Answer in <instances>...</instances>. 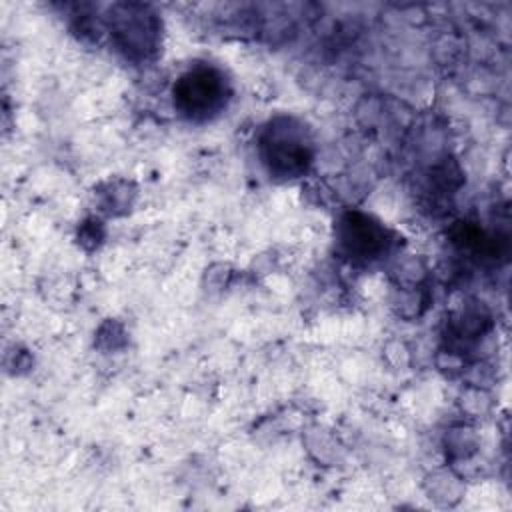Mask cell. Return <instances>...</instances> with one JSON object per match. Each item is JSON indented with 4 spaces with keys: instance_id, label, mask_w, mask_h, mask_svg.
I'll return each mask as SVG.
<instances>
[{
    "instance_id": "cell-1",
    "label": "cell",
    "mask_w": 512,
    "mask_h": 512,
    "mask_svg": "<svg viewBox=\"0 0 512 512\" xmlns=\"http://www.w3.org/2000/svg\"><path fill=\"white\" fill-rule=\"evenodd\" d=\"M228 98L224 76L212 66H196L188 70L174 86V100L182 114L194 120L210 118Z\"/></svg>"
},
{
    "instance_id": "cell-2",
    "label": "cell",
    "mask_w": 512,
    "mask_h": 512,
    "mask_svg": "<svg viewBox=\"0 0 512 512\" xmlns=\"http://www.w3.org/2000/svg\"><path fill=\"white\" fill-rule=\"evenodd\" d=\"M264 148L270 170H274L280 176H294L306 168V142L288 126L272 128L268 138L264 140Z\"/></svg>"
},
{
    "instance_id": "cell-3",
    "label": "cell",
    "mask_w": 512,
    "mask_h": 512,
    "mask_svg": "<svg viewBox=\"0 0 512 512\" xmlns=\"http://www.w3.org/2000/svg\"><path fill=\"white\" fill-rule=\"evenodd\" d=\"M344 244L352 252H360L362 256L374 254L382 246V234L380 230L370 224L366 218H350L344 224V234H342Z\"/></svg>"
}]
</instances>
